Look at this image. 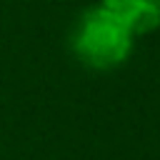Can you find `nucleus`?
<instances>
[{
  "label": "nucleus",
  "instance_id": "obj_1",
  "mask_svg": "<svg viewBox=\"0 0 160 160\" xmlns=\"http://www.w3.org/2000/svg\"><path fill=\"white\" fill-rule=\"evenodd\" d=\"M70 50L88 70H115L135 50V35L100 2L85 8L72 28Z\"/></svg>",
  "mask_w": 160,
  "mask_h": 160
},
{
  "label": "nucleus",
  "instance_id": "obj_2",
  "mask_svg": "<svg viewBox=\"0 0 160 160\" xmlns=\"http://www.w3.org/2000/svg\"><path fill=\"white\" fill-rule=\"evenodd\" d=\"M135 38L160 30V0H100Z\"/></svg>",
  "mask_w": 160,
  "mask_h": 160
}]
</instances>
